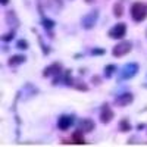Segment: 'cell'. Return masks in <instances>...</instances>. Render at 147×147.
<instances>
[{"label": "cell", "instance_id": "cell-1", "mask_svg": "<svg viewBox=\"0 0 147 147\" xmlns=\"http://www.w3.org/2000/svg\"><path fill=\"white\" fill-rule=\"evenodd\" d=\"M129 13L134 22H143L147 18V5L143 2H136L131 5Z\"/></svg>", "mask_w": 147, "mask_h": 147}, {"label": "cell", "instance_id": "cell-2", "mask_svg": "<svg viewBox=\"0 0 147 147\" xmlns=\"http://www.w3.org/2000/svg\"><path fill=\"white\" fill-rule=\"evenodd\" d=\"M99 15H100V10L99 9H93L91 12H88L87 15H84L81 18V27L84 30H91L94 28V25L97 24V19H99Z\"/></svg>", "mask_w": 147, "mask_h": 147}, {"label": "cell", "instance_id": "cell-3", "mask_svg": "<svg viewBox=\"0 0 147 147\" xmlns=\"http://www.w3.org/2000/svg\"><path fill=\"white\" fill-rule=\"evenodd\" d=\"M138 69H140V66H138V63H136V62H129V63H127L124 68H122V71H121V74H119V81H124V80H131V78H134L137 75V72H138Z\"/></svg>", "mask_w": 147, "mask_h": 147}, {"label": "cell", "instance_id": "cell-4", "mask_svg": "<svg viewBox=\"0 0 147 147\" xmlns=\"http://www.w3.org/2000/svg\"><path fill=\"white\" fill-rule=\"evenodd\" d=\"M131 50H132V43L128 41V40H122V41H119V43L112 49V55H113L115 57H124V56H127Z\"/></svg>", "mask_w": 147, "mask_h": 147}, {"label": "cell", "instance_id": "cell-5", "mask_svg": "<svg viewBox=\"0 0 147 147\" xmlns=\"http://www.w3.org/2000/svg\"><path fill=\"white\" fill-rule=\"evenodd\" d=\"M127 31H128V28H127V24H124V22H119V24H116L115 27H112L109 31H107V35L110 37V38H116V40H122L124 37L127 35Z\"/></svg>", "mask_w": 147, "mask_h": 147}, {"label": "cell", "instance_id": "cell-6", "mask_svg": "<svg viewBox=\"0 0 147 147\" xmlns=\"http://www.w3.org/2000/svg\"><path fill=\"white\" fill-rule=\"evenodd\" d=\"M77 128L81 129L84 134H88V132H93L96 129V122L91 118H81L77 124Z\"/></svg>", "mask_w": 147, "mask_h": 147}, {"label": "cell", "instance_id": "cell-7", "mask_svg": "<svg viewBox=\"0 0 147 147\" xmlns=\"http://www.w3.org/2000/svg\"><path fill=\"white\" fill-rule=\"evenodd\" d=\"M62 71H63V66H62V63L60 62H53V63H50L49 66H46L44 69H43V74L41 75L44 77V78H47V77H52V75H59V74H62Z\"/></svg>", "mask_w": 147, "mask_h": 147}, {"label": "cell", "instance_id": "cell-8", "mask_svg": "<svg viewBox=\"0 0 147 147\" xmlns=\"http://www.w3.org/2000/svg\"><path fill=\"white\" fill-rule=\"evenodd\" d=\"M132 102H134V94L129 93V91H128V93H122V94L116 96V97H115V100H113V103H115L118 107L129 106Z\"/></svg>", "mask_w": 147, "mask_h": 147}, {"label": "cell", "instance_id": "cell-9", "mask_svg": "<svg viewBox=\"0 0 147 147\" xmlns=\"http://www.w3.org/2000/svg\"><path fill=\"white\" fill-rule=\"evenodd\" d=\"M115 118V112L112 110V107H110L107 103H103L102 106V110H100V122L102 124H109L110 121H112Z\"/></svg>", "mask_w": 147, "mask_h": 147}, {"label": "cell", "instance_id": "cell-10", "mask_svg": "<svg viewBox=\"0 0 147 147\" xmlns=\"http://www.w3.org/2000/svg\"><path fill=\"white\" fill-rule=\"evenodd\" d=\"M74 121H75V116L74 115H62L57 119V128L60 131H68L72 127Z\"/></svg>", "mask_w": 147, "mask_h": 147}, {"label": "cell", "instance_id": "cell-11", "mask_svg": "<svg viewBox=\"0 0 147 147\" xmlns=\"http://www.w3.org/2000/svg\"><path fill=\"white\" fill-rule=\"evenodd\" d=\"M71 140H72L74 144H77V146H80V144H81V146H82V144H87V141L84 140V132H82L81 129H78V128H77V131L72 132Z\"/></svg>", "mask_w": 147, "mask_h": 147}, {"label": "cell", "instance_id": "cell-12", "mask_svg": "<svg viewBox=\"0 0 147 147\" xmlns=\"http://www.w3.org/2000/svg\"><path fill=\"white\" fill-rule=\"evenodd\" d=\"M25 60H27V57L24 55H13V56H10L7 59V65L9 66H18V65L24 63Z\"/></svg>", "mask_w": 147, "mask_h": 147}, {"label": "cell", "instance_id": "cell-13", "mask_svg": "<svg viewBox=\"0 0 147 147\" xmlns=\"http://www.w3.org/2000/svg\"><path fill=\"white\" fill-rule=\"evenodd\" d=\"M118 129H119L121 132H129V131L132 129V125H131L129 119H128V118H122V119L119 121V124H118Z\"/></svg>", "mask_w": 147, "mask_h": 147}, {"label": "cell", "instance_id": "cell-14", "mask_svg": "<svg viewBox=\"0 0 147 147\" xmlns=\"http://www.w3.org/2000/svg\"><path fill=\"white\" fill-rule=\"evenodd\" d=\"M112 10H113V16H115V18H122V16H124V12H125L122 2H116V3L113 5Z\"/></svg>", "mask_w": 147, "mask_h": 147}, {"label": "cell", "instance_id": "cell-15", "mask_svg": "<svg viewBox=\"0 0 147 147\" xmlns=\"http://www.w3.org/2000/svg\"><path fill=\"white\" fill-rule=\"evenodd\" d=\"M62 82H63L65 85H72V87H74L75 81H74V78H72V72H71V69H66V71H65V74L62 75Z\"/></svg>", "mask_w": 147, "mask_h": 147}, {"label": "cell", "instance_id": "cell-16", "mask_svg": "<svg viewBox=\"0 0 147 147\" xmlns=\"http://www.w3.org/2000/svg\"><path fill=\"white\" fill-rule=\"evenodd\" d=\"M41 25L47 30V31H52L55 27H56V22L53 21V19H50V18H46V16H43V19H41Z\"/></svg>", "mask_w": 147, "mask_h": 147}, {"label": "cell", "instance_id": "cell-17", "mask_svg": "<svg viewBox=\"0 0 147 147\" xmlns=\"http://www.w3.org/2000/svg\"><path fill=\"white\" fill-rule=\"evenodd\" d=\"M116 69H118V66L113 65V63L106 65V66H105V77H106V78H112L113 74L116 72Z\"/></svg>", "mask_w": 147, "mask_h": 147}, {"label": "cell", "instance_id": "cell-18", "mask_svg": "<svg viewBox=\"0 0 147 147\" xmlns=\"http://www.w3.org/2000/svg\"><path fill=\"white\" fill-rule=\"evenodd\" d=\"M74 88L75 90H78V91H88L90 90V87L85 82H82V81H75V84H74Z\"/></svg>", "mask_w": 147, "mask_h": 147}, {"label": "cell", "instance_id": "cell-19", "mask_svg": "<svg viewBox=\"0 0 147 147\" xmlns=\"http://www.w3.org/2000/svg\"><path fill=\"white\" fill-rule=\"evenodd\" d=\"M15 32H16V30H10L9 32H6V34H3V35H2V40H3L5 43L12 41V40L15 38Z\"/></svg>", "mask_w": 147, "mask_h": 147}, {"label": "cell", "instance_id": "cell-20", "mask_svg": "<svg viewBox=\"0 0 147 147\" xmlns=\"http://www.w3.org/2000/svg\"><path fill=\"white\" fill-rule=\"evenodd\" d=\"M106 53V50L103 47H94V49H91L90 50V55L91 56H103Z\"/></svg>", "mask_w": 147, "mask_h": 147}, {"label": "cell", "instance_id": "cell-21", "mask_svg": "<svg viewBox=\"0 0 147 147\" xmlns=\"http://www.w3.org/2000/svg\"><path fill=\"white\" fill-rule=\"evenodd\" d=\"M16 47L21 49V50H27V49L30 47V43H28L25 38H21V40L16 41Z\"/></svg>", "mask_w": 147, "mask_h": 147}, {"label": "cell", "instance_id": "cell-22", "mask_svg": "<svg viewBox=\"0 0 147 147\" xmlns=\"http://www.w3.org/2000/svg\"><path fill=\"white\" fill-rule=\"evenodd\" d=\"M38 41H40V44H41V50H43V55H49V53H50V47H49V46H44L43 44V41H41V37L38 35Z\"/></svg>", "mask_w": 147, "mask_h": 147}, {"label": "cell", "instance_id": "cell-23", "mask_svg": "<svg viewBox=\"0 0 147 147\" xmlns=\"http://www.w3.org/2000/svg\"><path fill=\"white\" fill-rule=\"evenodd\" d=\"M102 81H103V80H102L100 75H93V77H91V82H93V85H100Z\"/></svg>", "mask_w": 147, "mask_h": 147}, {"label": "cell", "instance_id": "cell-24", "mask_svg": "<svg viewBox=\"0 0 147 147\" xmlns=\"http://www.w3.org/2000/svg\"><path fill=\"white\" fill-rule=\"evenodd\" d=\"M52 5H53V7H56V5H57L59 10L63 7V3H62V0H53V2H52Z\"/></svg>", "mask_w": 147, "mask_h": 147}, {"label": "cell", "instance_id": "cell-25", "mask_svg": "<svg viewBox=\"0 0 147 147\" xmlns=\"http://www.w3.org/2000/svg\"><path fill=\"white\" fill-rule=\"evenodd\" d=\"M144 128H146L144 122H140V124H137V129H138V131H141V129H144Z\"/></svg>", "mask_w": 147, "mask_h": 147}, {"label": "cell", "instance_id": "cell-26", "mask_svg": "<svg viewBox=\"0 0 147 147\" xmlns=\"http://www.w3.org/2000/svg\"><path fill=\"white\" fill-rule=\"evenodd\" d=\"M60 144H63V146H65V144H74V143H72V140H66V138H63L62 141H60Z\"/></svg>", "mask_w": 147, "mask_h": 147}, {"label": "cell", "instance_id": "cell-27", "mask_svg": "<svg viewBox=\"0 0 147 147\" xmlns=\"http://www.w3.org/2000/svg\"><path fill=\"white\" fill-rule=\"evenodd\" d=\"M74 57H75V59H81L82 55H81V53H77V55H74Z\"/></svg>", "mask_w": 147, "mask_h": 147}, {"label": "cell", "instance_id": "cell-28", "mask_svg": "<svg viewBox=\"0 0 147 147\" xmlns=\"http://www.w3.org/2000/svg\"><path fill=\"white\" fill-rule=\"evenodd\" d=\"M134 143H136V138H134V137H132V138H129V141H128V144H134Z\"/></svg>", "mask_w": 147, "mask_h": 147}, {"label": "cell", "instance_id": "cell-29", "mask_svg": "<svg viewBox=\"0 0 147 147\" xmlns=\"http://www.w3.org/2000/svg\"><path fill=\"white\" fill-rule=\"evenodd\" d=\"M0 2H2V5H3V6H6V5L9 3V0H0Z\"/></svg>", "mask_w": 147, "mask_h": 147}, {"label": "cell", "instance_id": "cell-30", "mask_svg": "<svg viewBox=\"0 0 147 147\" xmlns=\"http://www.w3.org/2000/svg\"><path fill=\"white\" fill-rule=\"evenodd\" d=\"M84 2H85V3H87V5H91V3L94 2V0H84Z\"/></svg>", "mask_w": 147, "mask_h": 147}, {"label": "cell", "instance_id": "cell-31", "mask_svg": "<svg viewBox=\"0 0 147 147\" xmlns=\"http://www.w3.org/2000/svg\"><path fill=\"white\" fill-rule=\"evenodd\" d=\"M85 71H87V69H85V68H81V69H80V72L82 74V75H84V74H85Z\"/></svg>", "mask_w": 147, "mask_h": 147}]
</instances>
